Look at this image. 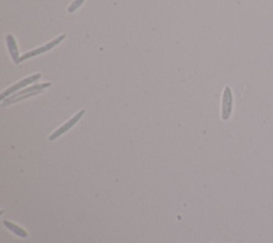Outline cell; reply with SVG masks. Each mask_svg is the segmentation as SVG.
Here are the masks:
<instances>
[{"label": "cell", "mask_w": 273, "mask_h": 243, "mask_svg": "<svg viewBox=\"0 0 273 243\" xmlns=\"http://www.w3.org/2000/svg\"><path fill=\"white\" fill-rule=\"evenodd\" d=\"M65 38H66V34H61V36L57 37L55 40H50V42H48L47 44H45L44 46H41V47H39L37 49L28 51V53H26L25 55H22L20 57V62H24L27 59H30V58H33V57H37V56L47 53V51H49V50L53 49L54 47H56L57 45H59Z\"/></svg>", "instance_id": "obj_2"}, {"label": "cell", "mask_w": 273, "mask_h": 243, "mask_svg": "<svg viewBox=\"0 0 273 243\" xmlns=\"http://www.w3.org/2000/svg\"><path fill=\"white\" fill-rule=\"evenodd\" d=\"M2 223H3L4 226L7 227L9 230L12 231V233L15 234L16 236L20 237V238H27V237L29 236L25 229H22L20 226H19V225H16V224L11 222V221H8V220H3Z\"/></svg>", "instance_id": "obj_6"}, {"label": "cell", "mask_w": 273, "mask_h": 243, "mask_svg": "<svg viewBox=\"0 0 273 243\" xmlns=\"http://www.w3.org/2000/svg\"><path fill=\"white\" fill-rule=\"evenodd\" d=\"M84 113H85V111L84 110H80V111H79L78 113H76L75 115H74V117L72 118V119H70L68 120L66 123H64L63 125L62 126H60L58 129L57 130H55L53 134H51L50 136H49V138H48V140L49 141H55V140H57V139H58L59 137H61L62 135H64L65 132H67L68 130H71L74 126H75L79 121L81 120V118L83 117L84 115Z\"/></svg>", "instance_id": "obj_3"}, {"label": "cell", "mask_w": 273, "mask_h": 243, "mask_svg": "<svg viewBox=\"0 0 273 243\" xmlns=\"http://www.w3.org/2000/svg\"><path fill=\"white\" fill-rule=\"evenodd\" d=\"M233 103H234L233 92L230 86H225L223 96H222V105H221V119L223 121H227L231 118L233 112Z\"/></svg>", "instance_id": "obj_4"}, {"label": "cell", "mask_w": 273, "mask_h": 243, "mask_svg": "<svg viewBox=\"0 0 273 243\" xmlns=\"http://www.w3.org/2000/svg\"><path fill=\"white\" fill-rule=\"evenodd\" d=\"M5 42H7L9 54H10L11 58H12L13 62L15 63L16 65H19L20 63V57L19 47H17L16 40H15V39H14L12 34H8V36L5 37Z\"/></svg>", "instance_id": "obj_5"}, {"label": "cell", "mask_w": 273, "mask_h": 243, "mask_svg": "<svg viewBox=\"0 0 273 243\" xmlns=\"http://www.w3.org/2000/svg\"><path fill=\"white\" fill-rule=\"evenodd\" d=\"M83 2H84V0H74L70 7L67 8V12L68 13H74L77 9H79V8L81 7V4Z\"/></svg>", "instance_id": "obj_7"}, {"label": "cell", "mask_w": 273, "mask_h": 243, "mask_svg": "<svg viewBox=\"0 0 273 243\" xmlns=\"http://www.w3.org/2000/svg\"><path fill=\"white\" fill-rule=\"evenodd\" d=\"M41 76H42V75L39 73L34 74V75H31V76H29V77H27L25 79L19 81V82H16L15 84L11 85L10 88H8L7 90H4L1 93V95H0V101H3L5 98H8L10 95L17 93V91H19V90H20L22 88H26L27 85L36 82V81H38L39 78H41Z\"/></svg>", "instance_id": "obj_1"}]
</instances>
